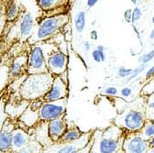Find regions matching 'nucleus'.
Listing matches in <instances>:
<instances>
[{
  "label": "nucleus",
  "mask_w": 154,
  "mask_h": 153,
  "mask_svg": "<svg viewBox=\"0 0 154 153\" xmlns=\"http://www.w3.org/2000/svg\"><path fill=\"white\" fill-rule=\"evenodd\" d=\"M125 131L114 123L105 129H95L92 135L91 153L123 152Z\"/></svg>",
  "instance_id": "nucleus-1"
},
{
  "label": "nucleus",
  "mask_w": 154,
  "mask_h": 153,
  "mask_svg": "<svg viewBox=\"0 0 154 153\" xmlns=\"http://www.w3.org/2000/svg\"><path fill=\"white\" fill-rule=\"evenodd\" d=\"M53 80L54 75L50 72L28 74L19 86V94L26 101L42 99L51 89Z\"/></svg>",
  "instance_id": "nucleus-2"
},
{
  "label": "nucleus",
  "mask_w": 154,
  "mask_h": 153,
  "mask_svg": "<svg viewBox=\"0 0 154 153\" xmlns=\"http://www.w3.org/2000/svg\"><path fill=\"white\" fill-rule=\"evenodd\" d=\"M146 98L140 103L133 104L131 106L126 108L123 112L119 114L117 117L113 119V123L118 127H121L125 132H136L140 131L145 124L146 116H145V105Z\"/></svg>",
  "instance_id": "nucleus-3"
},
{
  "label": "nucleus",
  "mask_w": 154,
  "mask_h": 153,
  "mask_svg": "<svg viewBox=\"0 0 154 153\" xmlns=\"http://www.w3.org/2000/svg\"><path fill=\"white\" fill-rule=\"evenodd\" d=\"M68 21L67 14H58L46 17L40 23L36 31L35 41H45L59 31Z\"/></svg>",
  "instance_id": "nucleus-4"
},
{
  "label": "nucleus",
  "mask_w": 154,
  "mask_h": 153,
  "mask_svg": "<svg viewBox=\"0 0 154 153\" xmlns=\"http://www.w3.org/2000/svg\"><path fill=\"white\" fill-rule=\"evenodd\" d=\"M93 135V131L84 133L82 137L77 140L65 143H53L49 147L43 148V152H56V153H78L82 152L89 144Z\"/></svg>",
  "instance_id": "nucleus-5"
},
{
  "label": "nucleus",
  "mask_w": 154,
  "mask_h": 153,
  "mask_svg": "<svg viewBox=\"0 0 154 153\" xmlns=\"http://www.w3.org/2000/svg\"><path fill=\"white\" fill-rule=\"evenodd\" d=\"M67 102H68L67 97L60 100L44 102L42 105L40 110H38L40 121L49 122L52 119L65 116Z\"/></svg>",
  "instance_id": "nucleus-6"
},
{
  "label": "nucleus",
  "mask_w": 154,
  "mask_h": 153,
  "mask_svg": "<svg viewBox=\"0 0 154 153\" xmlns=\"http://www.w3.org/2000/svg\"><path fill=\"white\" fill-rule=\"evenodd\" d=\"M47 58L42 46L35 45L32 47L28 56V71L27 74L48 72Z\"/></svg>",
  "instance_id": "nucleus-7"
},
{
  "label": "nucleus",
  "mask_w": 154,
  "mask_h": 153,
  "mask_svg": "<svg viewBox=\"0 0 154 153\" xmlns=\"http://www.w3.org/2000/svg\"><path fill=\"white\" fill-rule=\"evenodd\" d=\"M149 140L144 139L140 131L125 132L122 145L123 152L127 153H147L149 152Z\"/></svg>",
  "instance_id": "nucleus-8"
},
{
  "label": "nucleus",
  "mask_w": 154,
  "mask_h": 153,
  "mask_svg": "<svg viewBox=\"0 0 154 153\" xmlns=\"http://www.w3.org/2000/svg\"><path fill=\"white\" fill-rule=\"evenodd\" d=\"M41 145L30 134L20 127H16L13 131V150L12 152H32L31 148Z\"/></svg>",
  "instance_id": "nucleus-9"
},
{
  "label": "nucleus",
  "mask_w": 154,
  "mask_h": 153,
  "mask_svg": "<svg viewBox=\"0 0 154 153\" xmlns=\"http://www.w3.org/2000/svg\"><path fill=\"white\" fill-rule=\"evenodd\" d=\"M67 56L62 51H55L51 53L47 58V67L51 73L54 76H60L66 72Z\"/></svg>",
  "instance_id": "nucleus-10"
},
{
  "label": "nucleus",
  "mask_w": 154,
  "mask_h": 153,
  "mask_svg": "<svg viewBox=\"0 0 154 153\" xmlns=\"http://www.w3.org/2000/svg\"><path fill=\"white\" fill-rule=\"evenodd\" d=\"M68 94V89L65 82L61 76H54V80L49 92L42 97L43 102L60 100L66 98Z\"/></svg>",
  "instance_id": "nucleus-11"
},
{
  "label": "nucleus",
  "mask_w": 154,
  "mask_h": 153,
  "mask_svg": "<svg viewBox=\"0 0 154 153\" xmlns=\"http://www.w3.org/2000/svg\"><path fill=\"white\" fill-rule=\"evenodd\" d=\"M49 135L53 143L59 142L60 139L63 136L68 128V124L64 118V116L52 119L48 122Z\"/></svg>",
  "instance_id": "nucleus-12"
},
{
  "label": "nucleus",
  "mask_w": 154,
  "mask_h": 153,
  "mask_svg": "<svg viewBox=\"0 0 154 153\" xmlns=\"http://www.w3.org/2000/svg\"><path fill=\"white\" fill-rule=\"evenodd\" d=\"M35 103L36 101L33 100V103H31V105L27 109H25V111L22 113L20 118H19V120L23 124H25V126L27 127H32L34 125H37L38 122H40L38 110H40L43 103H38L37 106Z\"/></svg>",
  "instance_id": "nucleus-13"
},
{
  "label": "nucleus",
  "mask_w": 154,
  "mask_h": 153,
  "mask_svg": "<svg viewBox=\"0 0 154 153\" xmlns=\"http://www.w3.org/2000/svg\"><path fill=\"white\" fill-rule=\"evenodd\" d=\"M28 71V57L26 55H19L13 60L10 64L8 75L11 79H17L27 73Z\"/></svg>",
  "instance_id": "nucleus-14"
},
{
  "label": "nucleus",
  "mask_w": 154,
  "mask_h": 153,
  "mask_svg": "<svg viewBox=\"0 0 154 153\" xmlns=\"http://www.w3.org/2000/svg\"><path fill=\"white\" fill-rule=\"evenodd\" d=\"M34 31V20L31 13L26 12L22 16V18L20 20V26H19V34L20 38L25 41L28 40L29 38L32 36V33Z\"/></svg>",
  "instance_id": "nucleus-15"
},
{
  "label": "nucleus",
  "mask_w": 154,
  "mask_h": 153,
  "mask_svg": "<svg viewBox=\"0 0 154 153\" xmlns=\"http://www.w3.org/2000/svg\"><path fill=\"white\" fill-rule=\"evenodd\" d=\"M13 131L9 132V131L1 130V134H0V152H2V153L12 152Z\"/></svg>",
  "instance_id": "nucleus-16"
},
{
  "label": "nucleus",
  "mask_w": 154,
  "mask_h": 153,
  "mask_svg": "<svg viewBox=\"0 0 154 153\" xmlns=\"http://www.w3.org/2000/svg\"><path fill=\"white\" fill-rule=\"evenodd\" d=\"M83 134L84 133L80 130V128L77 127L76 126H74V125H72V127L68 126L66 132L60 139L59 142H57V143H65V142H72V141L77 140L82 137Z\"/></svg>",
  "instance_id": "nucleus-17"
},
{
  "label": "nucleus",
  "mask_w": 154,
  "mask_h": 153,
  "mask_svg": "<svg viewBox=\"0 0 154 153\" xmlns=\"http://www.w3.org/2000/svg\"><path fill=\"white\" fill-rule=\"evenodd\" d=\"M37 4L42 10L50 11L64 4V0H37Z\"/></svg>",
  "instance_id": "nucleus-18"
},
{
  "label": "nucleus",
  "mask_w": 154,
  "mask_h": 153,
  "mask_svg": "<svg viewBox=\"0 0 154 153\" xmlns=\"http://www.w3.org/2000/svg\"><path fill=\"white\" fill-rule=\"evenodd\" d=\"M145 116H146V119L154 122V93L148 95L146 98Z\"/></svg>",
  "instance_id": "nucleus-19"
},
{
  "label": "nucleus",
  "mask_w": 154,
  "mask_h": 153,
  "mask_svg": "<svg viewBox=\"0 0 154 153\" xmlns=\"http://www.w3.org/2000/svg\"><path fill=\"white\" fill-rule=\"evenodd\" d=\"M141 136L146 139H150L154 138V122L149 119H146L144 126L140 130Z\"/></svg>",
  "instance_id": "nucleus-20"
},
{
  "label": "nucleus",
  "mask_w": 154,
  "mask_h": 153,
  "mask_svg": "<svg viewBox=\"0 0 154 153\" xmlns=\"http://www.w3.org/2000/svg\"><path fill=\"white\" fill-rule=\"evenodd\" d=\"M74 27L77 32L82 33L85 28V11H79L74 17Z\"/></svg>",
  "instance_id": "nucleus-21"
},
{
  "label": "nucleus",
  "mask_w": 154,
  "mask_h": 153,
  "mask_svg": "<svg viewBox=\"0 0 154 153\" xmlns=\"http://www.w3.org/2000/svg\"><path fill=\"white\" fill-rule=\"evenodd\" d=\"M7 17L8 20H13L15 17H17L18 15V5L17 0H11V2L8 4L7 8V12H6Z\"/></svg>",
  "instance_id": "nucleus-22"
},
{
  "label": "nucleus",
  "mask_w": 154,
  "mask_h": 153,
  "mask_svg": "<svg viewBox=\"0 0 154 153\" xmlns=\"http://www.w3.org/2000/svg\"><path fill=\"white\" fill-rule=\"evenodd\" d=\"M92 58L95 63H104L106 61V54L104 50L95 49L92 51Z\"/></svg>",
  "instance_id": "nucleus-23"
},
{
  "label": "nucleus",
  "mask_w": 154,
  "mask_h": 153,
  "mask_svg": "<svg viewBox=\"0 0 154 153\" xmlns=\"http://www.w3.org/2000/svg\"><path fill=\"white\" fill-rule=\"evenodd\" d=\"M146 69V64H143V63H141L140 66H138L137 68H135V69H133V72H132V74L129 76V77H128L127 78V81H126V83H129L131 80H133V79H135V78H137L138 76L144 71Z\"/></svg>",
  "instance_id": "nucleus-24"
},
{
  "label": "nucleus",
  "mask_w": 154,
  "mask_h": 153,
  "mask_svg": "<svg viewBox=\"0 0 154 153\" xmlns=\"http://www.w3.org/2000/svg\"><path fill=\"white\" fill-rule=\"evenodd\" d=\"M154 93V79L150 80L142 89L141 94L143 96H148V95Z\"/></svg>",
  "instance_id": "nucleus-25"
},
{
  "label": "nucleus",
  "mask_w": 154,
  "mask_h": 153,
  "mask_svg": "<svg viewBox=\"0 0 154 153\" xmlns=\"http://www.w3.org/2000/svg\"><path fill=\"white\" fill-rule=\"evenodd\" d=\"M141 15H142V11L139 7H136L134 8V10L132 11V17H131V24L135 25L137 24L140 20L141 18Z\"/></svg>",
  "instance_id": "nucleus-26"
},
{
  "label": "nucleus",
  "mask_w": 154,
  "mask_h": 153,
  "mask_svg": "<svg viewBox=\"0 0 154 153\" xmlns=\"http://www.w3.org/2000/svg\"><path fill=\"white\" fill-rule=\"evenodd\" d=\"M133 69L131 68H126V67H120L118 71V75L120 78H128L132 74Z\"/></svg>",
  "instance_id": "nucleus-27"
},
{
  "label": "nucleus",
  "mask_w": 154,
  "mask_h": 153,
  "mask_svg": "<svg viewBox=\"0 0 154 153\" xmlns=\"http://www.w3.org/2000/svg\"><path fill=\"white\" fill-rule=\"evenodd\" d=\"M152 59H154V50H150L149 52H148V53L142 55V56L140 57V58L139 59V61H140L141 63H143V64H147V63H149Z\"/></svg>",
  "instance_id": "nucleus-28"
},
{
  "label": "nucleus",
  "mask_w": 154,
  "mask_h": 153,
  "mask_svg": "<svg viewBox=\"0 0 154 153\" xmlns=\"http://www.w3.org/2000/svg\"><path fill=\"white\" fill-rule=\"evenodd\" d=\"M105 93L107 95H111V96H115V95L118 94V89L114 86H109V87L106 88Z\"/></svg>",
  "instance_id": "nucleus-29"
},
{
  "label": "nucleus",
  "mask_w": 154,
  "mask_h": 153,
  "mask_svg": "<svg viewBox=\"0 0 154 153\" xmlns=\"http://www.w3.org/2000/svg\"><path fill=\"white\" fill-rule=\"evenodd\" d=\"M120 93H121V95L123 97H129L131 95V93H132V90L129 87H124V88L121 89Z\"/></svg>",
  "instance_id": "nucleus-30"
},
{
  "label": "nucleus",
  "mask_w": 154,
  "mask_h": 153,
  "mask_svg": "<svg viewBox=\"0 0 154 153\" xmlns=\"http://www.w3.org/2000/svg\"><path fill=\"white\" fill-rule=\"evenodd\" d=\"M131 17H132V10L131 9H127L124 12V18H125L126 22L131 23Z\"/></svg>",
  "instance_id": "nucleus-31"
},
{
  "label": "nucleus",
  "mask_w": 154,
  "mask_h": 153,
  "mask_svg": "<svg viewBox=\"0 0 154 153\" xmlns=\"http://www.w3.org/2000/svg\"><path fill=\"white\" fill-rule=\"evenodd\" d=\"M154 77V65L151 66L146 72V75H145V78L146 80H149L150 78Z\"/></svg>",
  "instance_id": "nucleus-32"
},
{
  "label": "nucleus",
  "mask_w": 154,
  "mask_h": 153,
  "mask_svg": "<svg viewBox=\"0 0 154 153\" xmlns=\"http://www.w3.org/2000/svg\"><path fill=\"white\" fill-rule=\"evenodd\" d=\"M90 38H91V40H93V41H97L98 40L97 31H96L95 29L91 30V32H90Z\"/></svg>",
  "instance_id": "nucleus-33"
},
{
  "label": "nucleus",
  "mask_w": 154,
  "mask_h": 153,
  "mask_svg": "<svg viewBox=\"0 0 154 153\" xmlns=\"http://www.w3.org/2000/svg\"><path fill=\"white\" fill-rule=\"evenodd\" d=\"M149 152L154 153V138L149 139Z\"/></svg>",
  "instance_id": "nucleus-34"
},
{
  "label": "nucleus",
  "mask_w": 154,
  "mask_h": 153,
  "mask_svg": "<svg viewBox=\"0 0 154 153\" xmlns=\"http://www.w3.org/2000/svg\"><path fill=\"white\" fill-rule=\"evenodd\" d=\"M98 1H99V0H87L86 5H87L88 8H93Z\"/></svg>",
  "instance_id": "nucleus-35"
},
{
  "label": "nucleus",
  "mask_w": 154,
  "mask_h": 153,
  "mask_svg": "<svg viewBox=\"0 0 154 153\" xmlns=\"http://www.w3.org/2000/svg\"><path fill=\"white\" fill-rule=\"evenodd\" d=\"M84 49H85V51H89L90 49H91V44H90V42H88L87 41H84Z\"/></svg>",
  "instance_id": "nucleus-36"
},
{
  "label": "nucleus",
  "mask_w": 154,
  "mask_h": 153,
  "mask_svg": "<svg viewBox=\"0 0 154 153\" xmlns=\"http://www.w3.org/2000/svg\"><path fill=\"white\" fill-rule=\"evenodd\" d=\"M149 39H150L151 41H154V29L151 30V32H150V34H149Z\"/></svg>",
  "instance_id": "nucleus-37"
},
{
  "label": "nucleus",
  "mask_w": 154,
  "mask_h": 153,
  "mask_svg": "<svg viewBox=\"0 0 154 153\" xmlns=\"http://www.w3.org/2000/svg\"><path fill=\"white\" fill-rule=\"evenodd\" d=\"M96 49H98V50H105L104 46H102V45H99V46H97V48H96Z\"/></svg>",
  "instance_id": "nucleus-38"
},
{
  "label": "nucleus",
  "mask_w": 154,
  "mask_h": 153,
  "mask_svg": "<svg viewBox=\"0 0 154 153\" xmlns=\"http://www.w3.org/2000/svg\"><path fill=\"white\" fill-rule=\"evenodd\" d=\"M131 1H132V3H133V4H135V5L137 4V0H131Z\"/></svg>",
  "instance_id": "nucleus-39"
},
{
  "label": "nucleus",
  "mask_w": 154,
  "mask_h": 153,
  "mask_svg": "<svg viewBox=\"0 0 154 153\" xmlns=\"http://www.w3.org/2000/svg\"><path fill=\"white\" fill-rule=\"evenodd\" d=\"M152 23H153V24H154V17H152Z\"/></svg>",
  "instance_id": "nucleus-40"
}]
</instances>
